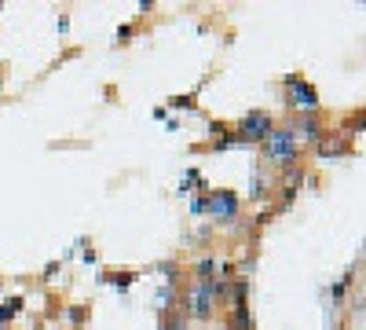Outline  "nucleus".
<instances>
[{
    "mask_svg": "<svg viewBox=\"0 0 366 330\" xmlns=\"http://www.w3.org/2000/svg\"><path fill=\"white\" fill-rule=\"evenodd\" d=\"M264 158L268 162H293L297 158V136L293 129H271L264 136Z\"/></svg>",
    "mask_w": 366,
    "mask_h": 330,
    "instance_id": "1",
    "label": "nucleus"
},
{
    "mask_svg": "<svg viewBox=\"0 0 366 330\" xmlns=\"http://www.w3.org/2000/svg\"><path fill=\"white\" fill-rule=\"evenodd\" d=\"M202 213L216 220H234V213H238V195L234 191H209L202 198Z\"/></svg>",
    "mask_w": 366,
    "mask_h": 330,
    "instance_id": "2",
    "label": "nucleus"
},
{
    "mask_svg": "<svg viewBox=\"0 0 366 330\" xmlns=\"http://www.w3.org/2000/svg\"><path fill=\"white\" fill-rule=\"evenodd\" d=\"M271 132V114H264V110H253L250 118H245L242 125H238V132H234V139H264Z\"/></svg>",
    "mask_w": 366,
    "mask_h": 330,
    "instance_id": "3",
    "label": "nucleus"
},
{
    "mask_svg": "<svg viewBox=\"0 0 366 330\" xmlns=\"http://www.w3.org/2000/svg\"><path fill=\"white\" fill-rule=\"evenodd\" d=\"M286 85H290V103L304 107V110H315V107H319V96H315V88H311L308 81H300V78H290Z\"/></svg>",
    "mask_w": 366,
    "mask_h": 330,
    "instance_id": "4",
    "label": "nucleus"
},
{
    "mask_svg": "<svg viewBox=\"0 0 366 330\" xmlns=\"http://www.w3.org/2000/svg\"><path fill=\"white\" fill-rule=\"evenodd\" d=\"M213 294H216V290L209 286V283L194 290V294H191V309H194V315H209V309H213Z\"/></svg>",
    "mask_w": 366,
    "mask_h": 330,
    "instance_id": "5",
    "label": "nucleus"
},
{
    "mask_svg": "<svg viewBox=\"0 0 366 330\" xmlns=\"http://www.w3.org/2000/svg\"><path fill=\"white\" fill-rule=\"evenodd\" d=\"M22 309V301L15 297V301H8V304H0V323H4V320H11V315H15Z\"/></svg>",
    "mask_w": 366,
    "mask_h": 330,
    "instance_id": "6",
    "label": "nucleus"
},
{
    "mask_svg": "<svg viewBox=\"0 0 366 330\" xmlns=\"http://www.w3.org/2000/svg\"><path fill=\"white\" fill-rule=\"evenodd\" d=\"M0 81H4V70H0Z\"/></svg>",
    "mask_w": 366,
    "mask_h": 330,
    "instance_id": "7",
    "label": "nucleus"
}]
</instances>
